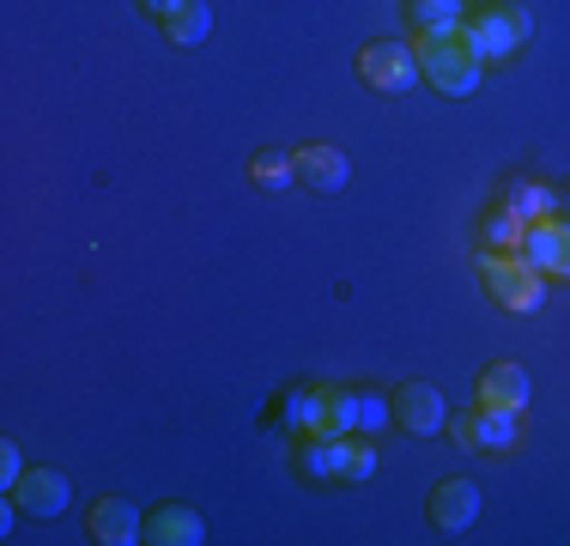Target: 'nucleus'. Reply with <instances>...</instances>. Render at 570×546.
Wrapping results in <instances>:
<instances>
[{"instance_id":"nucleus-7","label":"nucleus","mask_w":570,"mask_h":546,"mask_svg":"<svg viewBox=\"0 0 570 546\" xmlns=\"http://www.w3.org/2000/svg\"><path fill=\"white\" fill-rule=\"evenodd\" d=\"M12 498L31 516H61L67 504H73V486H67V474H56V468H24V480L12 486Z\"/></svg>"},{"instance_id":"nucleus-21","label":"nucleus","mask_w":570,"mask_h":546,"mask_svg":"<svg viewBox=\"0 0 570 546\" xmlns=\"http://www.w3.org/2000/svg\"><path fill=\"white\" fill-rule=\"evenodd\" d=\"M249 176H255L262 188H292V183H297V164L285 158V153H255Z\"/></svg>"},{"instance_id":"nucleus-12","label":"nucleus","mask_w":570,"mask_h":546,"mask_svg":"<svg viewBox=\"0 0 570 546\" xmlns=\"http://www.w3.org/2000/svg\"><path fill=\"white\" fill-rule=\"evenodd\" d=\"M473 443L492 449V456L515 449L522 443V413H515V407H498V401H480L473 407Z\"/></svg>"},{"instance_id":"nucleus-9","label":"nucleus","mask_w":570,"mask_h":546,"mask_svg":"<svg viewBox=\"0 0 570 546\" xmlns=\"http://www.w3.org/2000/svg\"><path fill=\"white\" fill-rule=\"evenodd\" d=\"M473 516H480V486L473 480H443L438 491H431V523H438L443 535L473 528Z\"/></svg>"},{"instance_id":"nucleus-18","label":"nucleus","mask_w":570,"mask_h":546,"mask_svg":"<svg viewBox=\"0 0 570 546\" xmlns=\"http://www.w3.org/2000/svg\"><path fill=\"white\" fill-rule=\"evenodd\" d=\"M413 25L419 31H461L468 25V0H413Z\"/></svg>"},{"instance_id":"nucleus-13","label":"nucleus","mask_w":570,"mask_h":546,"mask_svg":"<svg viewBox=\"0 0 570 546\" xmlns=\"http://www.w3.org/2000/svg\"><path fill=\"white\" fill-rule=\"evenodd\" d=\"M528 394H534V377L522 371V364H492V371L480 377V401H498V407H515V413H528Z\"/></svg>"},{"instance_id":"nucleus-4","label":"nucleus","mask_w":570,"mask_h":546,"mask_svg":"<svg viewBox=\"0 0 570 546\" xmlns=\"http://www.w3.org/2000/svg\"><path fill=\"white\" fill-rule=\"evenodd\" d=\"M358 79L371 91H413L419 86V55L406 49V43H364L358 49Z\"/></svg>"},{"instance_id":"nucleus-10","label":"nucleus","mask_w":570,"mask_h":546,"mask_svg":"<svg viewBox=\"0 0 570 546\" xmlns=\"http://www.w3.org/2000/svg\"><path fill=\"white\" fill-rule=\"evenodd\" d=\"M91 535L104 546H134V540H146V516L128 498H98L91 504Z\"/></svg>"},{"instance_id":"nucleus-24","label":"nucleus","mask_w":570,"mask_h":546,"mask_svg":"<svg viewBox=\"0 0 570 546\" xmlns=\"http://www.w3.org/2000/svg\"><path fill=\"white\" fill-rule=\"evenodd\" d=\"M24 480V456H19V443H0V486H19Z\"/></svg>"},{"instance_id":"nucleus-25","label":"nucleus","mask_w":570,"mask_h":546,"mask_svg":"<svg viewBox=\"0 0 570 546\" xmlns=\"http://www.w3.org/2000/svg\"><path fill=\"white\" fill-rule=\"evenodd\" d=\"M450 431H455V443H461V449H473V413L450 419Z\"/></svg>"},{"instance_id":"nucleus-20","label":"nucleus","mask_w":570,"mask_h":546,"mask_svg":"<svg viewBox=\"0 0 570 546\" xmlns=\"http://www.w3.org/2000/svg\"><path fill=\"white\" fill-rule=\"evenodd\" d=\"M504 207L522 218V225H540V218H559V213H552V207H559V195H552V188H540V183H522V188H510Z\"/></svg>"},{"instance_id":"nucleus-17","label":"nucleus","mask_w":570,"mask_h":546,"mask_svg":"<svg viewBox=\"0 0 570 546\" xmlns=\"http://www.w3.org/2000/svg\"><path fill=\"white\" fill-rule=\"evenodd\" d=\"M376 474V449L364 431H346L341 437V486H364Z\"/></svg>"},{"instance_id":"nucleus-1","label":"nucleus","mask_w":570,"mask_h":546,"mask_svg":"<svg viewBox=\"0 0 570 546\" xmlns=\"http://www.w3.org/2000/svg\"><path fill=\"white\" fill-rule=\"evenodd\" d=\"M413 55H419V74H425L431 91H443V98H473V91H480L485 61L468 49L461 31H419Z\"/></svg>"},{"instance_id":"nucleus-2","label":"nucleus","mask_w":570,"mask_h":546,"mask_svg":"<svg viewBox=\"0 0 570 546\" xmlns=\"http://www.w3.org/2000/svg\"><path fill=\"white\" fill-rule=\"evenodd\" d=\"M480 280H485V292H492L498 304L515 310V316H534V310L547 304V273L528 262L522 250H510V255L485 250L480 255Z\"/></svg>"},{"instance_id":"nucleus-26","label":"nucleus","mask_w":570,"mask_h":546,"mask_svg":"<svg viewBox=\"0 0 570 546\" xmlns=\"http://www.w3.org/2000/svg\"><path fill=\"white\" fill-rule=\"evenodd\" d=\"M19 510H24L19 498H12V504H0V535H12V528H19Z\"/></svg>"},{"instance_id":"nucleus-16","label":"nucleus","mask_w":570,"mask_h":546,"mask_svg":"<svg viewBox=\"0 0 570 546\" xmlns=\"http://www.w3.org/2000/svg\"><path fill=\"white\" fill-rule=\"evenodd\" d=\"M297 468L309 474V480H341V437H304V449H297Z\"/></svg>"},{"instance_id":"nucleus-22","label":"nucleus","mask_w":570,"mask_h":546,"mask_svg":"<svg viewBox=\"0 0 570 546\" xmlns=\"http://www.w3.org/2000/svg\"><path fill=\"white\" fill-rule=\"evenodd\" d=\"M316 394H322V389H292V401H285L279 426L297 431V437H309V426H316Z\"/></svg>"},{"instance_id":"nucleus-5","label":"nucleus","mask_w":570,"mask_h":546,"mask_svg":"<svg viewBox=\"0 0 570 546\" xmlns=\"http://www.w3.org/2000/svg\"><path fill=\"white\" fill-rule=\"evenodd\" d=\"M395 419H401V431H413V437H438L443 426H450V407H443V394L431 389V382H401L395 389Z\"/></svg>"},{"instance_id":"nucleus-11","label":"nucleus","mask_w":570,"mask_h":546,"mask_svg":"<svg viewBox=\"0 0 570 546\" xmlns=\"http://www.w3.org/2000/svg\"><path fill=\"white\" fill-rule=\"evenodd\" d=\"M146 540L153 546H200L207 540V523H200V510H188V504H158V510L146 516Z\"/></svg>"},{"instance_id":"nucleus-14","label":"nucleus","mask_w":570,"mask_h":546,"mask_svg":"<svg viewBox=\"0 0 570 546\" xmlns=\"http://www.w3.org/2000/svg\"><path fill=\"white\" fill-rule=\"evenodd\" d=\"M316 437H346L358 431V389H322L316 394Z\"/></svg>"},{"instance_id":"nucleus-15","label":"nucleus","mask_w":570,"mask_h":546,"mask_svg":"<svg viewBox=\"0 0 570 546\" xmlns=\"http://www.w3.org/2000/svg\"><path fill=\"white\" fill-rule=\"evenodd\" d=\"M165 31H170L176 49H200V43H207V31H213V7H207V0H183V7L165 19Z\"/></svg>"},{"instance_id":"nucleus-3","label":"nucleus","mask_w":570,"mask_h":546,"mask_svg":"<svg viewBox=\"0 0 570 546\" xmlns=\"http://www.w3.org/2000/svg\"><path fill=\"white\" fill-rule=\"evenodd\" d=\"M461 37H468V49L480 55V61H504V55H515L534 37V19H528V7H515V0H485V7L461 25Z\"/></svg>"},{"instance_id":"nucleus-8","label":"nucleus","mask_w":570,"mask_h":546,"mask_svg":"<svg viewBox=\"0 0 570 546\" xmlns=\"http://www.w3.org/2000/svg\"><path fill=\"white\" fill-rule=\"evenodd\" d=\"M522 255L540 273H564V280H570V225H564V218H540V225H528Z\"/></svg>"},{"instance_id":"nucleus-19","label":"nucleus","mask_w":570,"mask_h":546,"mask_svg":"<svg viewBox=\"0 0 570 546\" xmlns=\"http://www.w3.org/2000/svg\"><path fill=\"white\" fill-rule=\"evenodd\" d=\"M522 237H528V225H522L510 207H492V213H485V225H480V243H485V250L510 255V250H522Z\"/></svg>"},{"instance_id":"nucleus-23","label":"nucleus","mask_w":570,"mask_h":546,"mask_svg":"<svg viewBox=\"0 0 570 546\" xmlns=\"http://www.w3.org/2000/svg\"><path fill=\"white\" fill-rule=\"evenodd\" d=\"M389 419H395V407H383L376 394H358V431H364V437H376Z\"/></svg>"},{"instance_id":"nucleus-27","label":"nucleus","mask_w":570,"mask_h":546,"mask_svg":"<svg viewBox=\"0 0 570 546\" xmlns=\"http://www.w3.org/2000/svg\"><path fill=\"white\" fill-rule=\"evenodd\" d=\"M140 7H146V12H153V19H170V12H176V7H183V0H140Z\"/></svg>"},{"instance_id":"nucleus-6","label":"nucleus","mask_w":570,"mask_h":546,"mask_svg":"<svg viewBox=\"0 0 570 546\" xmlns=\"http://www.w3.org/2000/svg\"><path fill=\"white\" fill-rule=\"evenodd\" d=\"M292 164H297V183H304V188H316V195H341V188H346V176H352L346 153H341V146H328V140L297 146Z\"/></svg>"}]
</instances>
